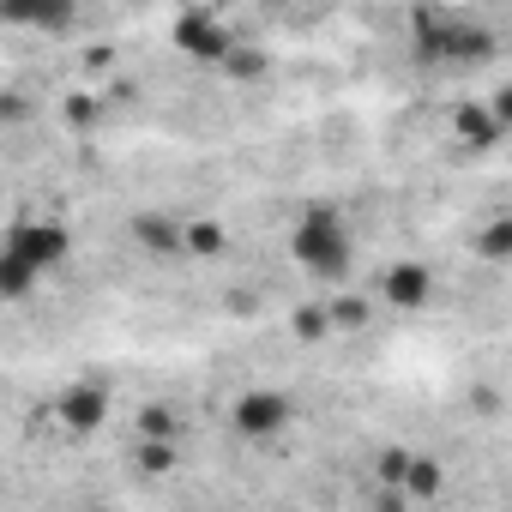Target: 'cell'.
I'll return each mask as SVG.
<instances>
[{"label":"cell","mask_w":512,"mask_h":512,"mask_svg":"<svg viewBox=\"0 0 512 512\" xmlns=\"http://www.w3.org/2000/svg\"><path fill=\"white\" fill-rule=\"evenodd\" d=\"M284 247H290V266L302 272V284L338 296L350 284V266H356V235H350V217L338 199L326 193H308L284 229Z\"/></svg>","instance_id":"1"},{"label":"cell","mask_w":512,"mask_h":512,"mask_svg":"<svg viewBox=\"0 0 512 512\" xmlns=\"http://www.w3.org/2000/svg\"><path fill=\"white\" fill-rule=\"evenodd\" d=\"M290 422H296V398H290L284 386H241L235 404H229V428H235L241 440H253V446L284 440Z\"/></svg>","instance_id":"2"},{"label":"cell","mask_w":512,"mask_h":512,"mask_svg":"<svg viewBox=\"0 0 512 512\" xmlns=\"http://www.w3.org/2000/svg\"><path fill=\"white\" fill-rule=\"evenodd\" d=\"M7 260H19V266H31L37 278H49L55 266H67V253H73V235H67V223H55V217H19L13 229H7Z\"/></svg>","instance_id":"3"},{"label":"cell","mask_w":512,"mask_h":512,"mask_svg":"<svg viewBox=\"0 0 512 512\" xmlns=\"http://www.w3.org/2000/svg\"><path fill=\"white\" fill-rule=\"evenodd\" d=\"M175 49H187V55H193V61H205V67H223V61L241 49V37H235L229 13L187 7V13H175Z\"/></svg>","instance_id":"4"},{"label":"cell","mask_w":512,"mask_h":512,"mask_svg":"<svg viewBox=\"0 0 512 512\" xmlns=\"http://www.w3.org/2000/svg\"><path fill=\"white\" fill-rule=\"evenodd\" d=\"M374 296L392 308V314H422L434 302V266L428 260H392L374 284Z\"/></svg>","instance_id":"5"},{"label":"cell","mask_w":512,"mask_h":512,"mask_svg":"<svg viewBox=\"0 0 512 512\" xmlns=\"http://www.w3.org/2000/svg\"><path fill=\"white\" fill-rule=\"evenodd\" d=\"M103 422H109V392H103L97 380H79V386H67V392L55 398V428H61V434L85 440V434H97Z\"/></svg>","instance_id":"6"},{"label":"cell","mask_w":512,"mask_h":512,"mask_svg":"<svg viewBox=\"0 0 512 512\" xmlns=\"http://www.w3.org/2000/svg\"><path fill=\"white\" fill-rule=\"evenodd\" d=\"M452 139H458L464 151H494V145L506 139V127L494 121L488 97H458V103H452Z\"/></svg>","instance_id":"7"},{"label":"cell","mask_w":512,"mask_h":512,"mask_svg":"<svg viewBox=\"0 0 512 512\" xmlns=\"http://www.w3.org/2000/svg\"><path fill=\"white\" fill-rule=\"evenodd\" d=\"M470 247H476V260H482V266H512V211L482 217L476 235H470Z\"/></svg>","instance_id":"8"},{"label":"cell","mask_w":512,"mask_h":512,"mask_svg":"<svg viewBox=\"0 0 512 512\" xmlns=\"http://www.w3.org/2000/svg\"><path fill=\"white\" fill-rule=\"evenodd\" d=\"M440 488H446V464H440L434 452H416V458H410V470H404V488H398V494H404L410 506H428Z\"/></svg>","instance_id":"9"},{"label":"cell","mask_w":512,"mask_h":512,"mask_svg":"<svg viewBox=\"0 0 512 512\" xmlns=\"http://www.w3.org/2000/svg\"><path fill=\"white\" fill-rule=\"evenodd\" d=\"M187 253L193 260H217V253H229V229L211 217H187Z\"/></svg>","instance_id":"10"},{"label":"cell","mask_w":512,"mask_h":512,"mask_svg":"<svg viewBox=\"0 0 512 512\" xmlns=\"http://www.w3.org/2000/svg\"><path fill=\"white\" fill-rule=\"evenodd\" d=\"M266 67H272V61H266V49H247V43H241V49H235V55L223 61V73H229V79H241V85L266 79Z\"/></svg>","instance_id":"11"},{"label":"cell","mask_w":512,"mask_h":512,"mask_svg":"<svg viewBox=\"0 0 512 512\" xmlns=\"http://www.w3.org/2000/svg\"><path fill=\"white\" fill-rule=\"evenodd\" d=\"M488 109H494V121L512 133V85H500V91H488Z\"/></svg>","instance_id":"12"}]
</instances>
